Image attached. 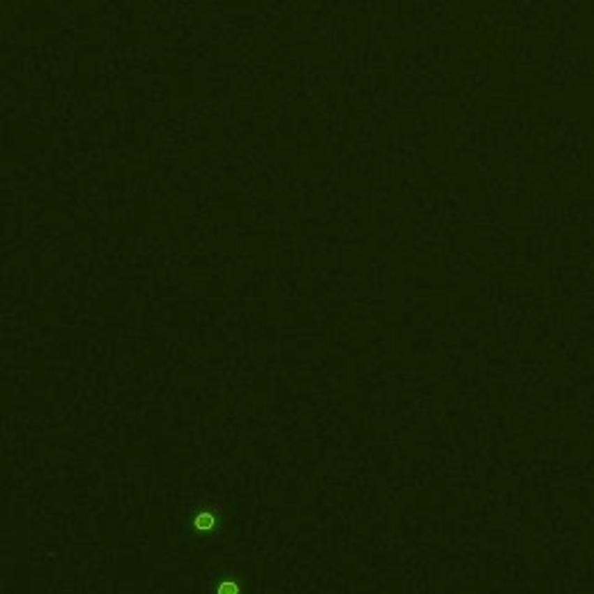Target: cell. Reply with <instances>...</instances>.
Returning <instances> with one entry per match:
<instances>
[{
  "mask_svg": "<svg viewBox=\"0 0 594 594\" xmlns=\"http://www.w3.org/2000/svg\"><path fill=\"white\" fill-rule=\"evenodd\" d=\"M190 527H193V532H200V534H218L223 527V515L218 513V508L214 506H200L197 511L190 515L188 518Z\"/></svg>",
  "mask_w": 594,
  "mask_h": 594,
  "instance_id": "6da1fadb",
  "label": "cell"
},
{
  "mask_svg": "<svg viewBox=\"0 0 594 594\" xmlns=\"http://www.w3.org/2000/svg\"><path fill=\"white\" fill-rule=\"evenodd\" d=\"M214 594H244V588L235 574H218L214 581Z\"/></svg>",
  "mask_w": 594,
  "mask_h": 594,
  "instance_id": "7a4b0ae2",
  "label": "cell"
}]
</instances>
